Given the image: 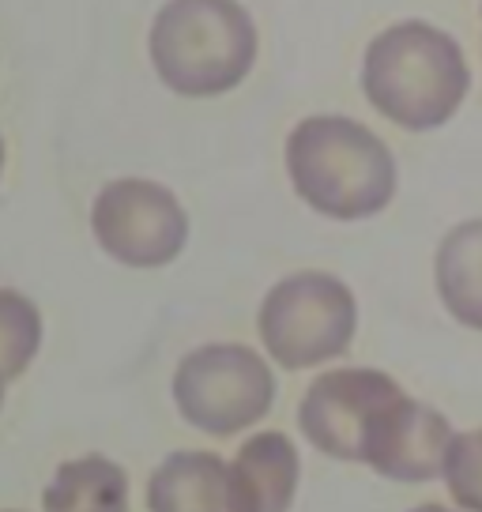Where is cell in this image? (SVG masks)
<instances>
[{
    "instance_id": "6da1fadb",
    "label": "cell",
    "mask_w": 482,
    "mask_h": 512,
    "mask_svg": "<svg viewBox=\"0 0 482 512\" xmlns=\"http://www.w3.org/2000/svg\"><path fill=\"white\" fill-rule=\"evenodd\" d=\"M287 174L309 208L339 223L370 219L396 196V159L388 144L336 113H317L290 128Z\"/></svg>"
},
{
    "instance_id": "7a4b0ae2",
    "label": "cell",
    "mask_w": 482,
    "mask_h": 512,
    "mask_svg": "<svg viewBox=\"0 0 482 512\" xmlns=\"http://www.w3.org/2000/svg\"><path fill=\"white\" fill-rule=\"evenodd\" d=\"M471 72L460 42L434 23L407 19L381 31L362 61V91L377 113L411 132L441 128L464 106Z\"/></svg>"
},
{
    "instance_id": "3957f363",
    "label": "cell",
    "mask_w": 482,
    "mask_h": 512,
    "mask_svg": "<svg viewBox=\"0 0 482 512\" xmlns=\"http://www.w3.org/2000/svg\"><path fill=\"white\" fill-rule=\"evenodd\" d=\"M159 80L185 98L234 91L257 61V27L238 0H166L147 34Z\"/></svg>"
},
{
    "instance_id": "277c9868",
    "label": "cell",
    "mask_w": 482,
    "mask_h": 512,
    "mask_svg": "<svg viewBox=\"0 0 482 512\" xmlns=\"http://www.w3.org/2000/svg\"><path fill=\"white\" fill-rule=\"evenodd\" d=\"M260 343L283 369L332 362L351 347L358 305L351 287L328 272H298L279 279L260 302Z\"/></svg>"
},
{
    "instance_id": "5b68a950",
    "label": "cell",
    "mask_w": 482,
    "mask_h": 512,
    "mask_svg": "<svg viewBox=\"0 0 482 512\" xmlns=\"http://www.w3.org/2000/svg\"><path fill=\"white\" fill-rule=\"evenodd\" d=\"M275 377L253 347L208 343L181 358L174 373V403L181 418L211 437H234L268 415Z\"/></svg>"
},
{
    "instance_id": "8992f818",
    "label": "cell",
    "mask_w": 482,
    "mask_h": 512,
    "mask_svg": "<svg viewBox=\"0 0 482 512\" xmlns=\"http://www.w3.org/2000/svg\"><path fill=\"white\" fill-rule=\"evenodd\" d=\"M102 253L129 268H162L181 256L189 241V215L174 192L147 181V177H121L110 181L95 196L91 208Z\"/></svg>"
},
{
    "instance_id": "52a82bcc",
    "label": "cell",
    "mask_w": 482,
    "mask_h": 512,
    "mask_svg": "<svg viewBox=\"0 0 482 512\" xmlns=\"http://www.w3.org/2000/svg\"><path fill=\"white\" fill-rule=\"evenodd\" d=\"M403 396L407 392L381 369H332L306 388L298 426L324 456L362 464L377 426Z\"/></svg>"
},
{
    "instance_id": "ba28073f",
    "label": "cell",
    "mask_w": 482,
    "mask_h": 512,
    "mask_svg": "<svg viewBox=\"0 0 482 512\" xmlns=\"http://www.w3.org/2000/svg\"><path fill=\"white\" fill-rule=\"evenodd\" d=\"M452 426L434 407L403 396L377 426L362 464L396 482H430L441 475L452 445Z\"/></svg>"
},
{
    "instance_id": "9c48e42d",
    "label": "cell",
    "mask_w": 482,
    "mask_h": 512,
    "mask_svg": "<svg viewBox=\"0 0 482 512\" xmlns=\"http://www.w3.org/2000/svg\"><path fill=\"white\" fill-rule=\"evenodd\" d=\"M147 512H245L230 460L215 452H174L147 479Z\"/></svg>"
},
{
    "instance_id": "30bf717a",
    "label": "cell",
    "mask_w": 482,
    "mask_h": 512,
    "mask_svg": "<svg viewBox=\"0 0 482 512\" xmlns=\"http://www.w3.org/2000/svg\"><path fill=\"white\" fill-rule=\"evenodd\" d=\"M230 475L245 512H287L302 479L298 448L279 430L257 433L234 452Z\"/></svg>"
},
{
    "instance_id": "8fae6325",
    "label": "cell",
    "mask_w": 482,
    "mask_h": 512,
    "mask_svg": "<svg viewBox=\"0 0 482 512\" xmlns=\"http://www.w3.org/2000/svg\"><path fill=\"white\" fill-rule=\"evenodd\" d=\"M42 512H129V479L110 456H80L53 471Z\"/></svg>"
},
{
    "instance_id": "7c38bea8",
    "label": "cell",
    "mask_w": 482,
    "mask_h": 512,
    "mask_svg": "<svg viewBox=\"0 0 482 512\" xmlns=\"http://www.w3.org/2000/svg\"><path fill=\"white\" fill-rule=\"evenodd\" d=\"M437 294L452 317L482 332V219L452 226L434 260Z\"/></svg>"
},
{
    "instance_id": "4fadbf2b",
    "label": "cell",
    "mask_w": 482,
    "mask_h": 512,
    "mask_svg": "<svg viewBox=\"0 0 482 512\" xmlns=\"http://www.w3.org/2000/svg\"><path fill=\"white\" fill-rule=\"evenodd\" d=\"M42 347V317L31 298L0 287V392L34 362Z\"/></svg>"
},
{
    "instance_id": "5bb4252c",
    "label": "cell",
    "mask_w": 482,
    "mask_h": 512,
    "mask_svg": "<svg viewBox=\"0 0 482 512\" xmlns=\"http://www.w3.org/2000/svg\"><path fill=\"white\" fill-rule=\"evenodd\" d=\"M441 475L456 505H464L467 512H482V430L452 437Z\"/></svg>"
},
{
    "instance_id": "9a60e30c",
    "label": "cell",
    "mask_w": 482,
    "mask_h": 512,
    "mask_svg": "<svg viewBox=\"0 0 482 512\" xmlns=\"http://www.w3.org/2000/svg\"><path fill=\"white\" fill-rule=\"evenodd\" d=\"M411 512H452V509H445V505H418V509H411Z\"/></svg>"
}]
</instances>
